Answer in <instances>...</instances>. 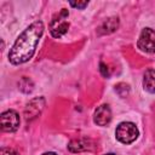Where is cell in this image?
<instances>
[{
  "instance_id": "cell-7",
  "label": "cell",
  "mask_w": 155,
  "mask_h": 155,
  "mask_svg": "<svg viewBox=\"0 0 155 155\" xmlns=\"http://www.w3.org/2000/svg\"><path fill=\"white\" fill-rule=\"evenodd\" d=\"M44 105H45V101L42 98H35L31 102H29L27 104V108H25V111H24L27 120L38 116V114H40V111L42 110Z\"/></svg>"
},
{
  "instance_id": "cell-14",
  "label": "cell",
  "mask_w": 155,
  "mask_h": 155,
  "mask_svg": "<svg viewBox=\"0 0 155 155\" xmlns=\"http://www.w3.org/2000/svg\"><path fill=\"white\" fill-rule=\"evenodd\" d=\"M101 71H102V74H103V76H109V73H108V68H107V65L104 64V63H101Z\"/></svg>"
},
{
  "instance_id": "cell-2",
  "label": "cell",
  "mask_w": 155,
  "mask_h": 155,
  "mask_svg": "<svg viewBox=\"0 0 155 155\" xmlns=\"http://www.w3.org/2000/svg\"><path fill=\"white\" fill-rule=\"evenodd\" d=\"M68 16L69 12L67 8H62L57 15L53 16L50 23V33L53 38H61L68 31L69 28V22L67 21Z\"/></svg>"
},
{
  "instance_id": "cell-6",
  "label": "cell",
  "mask_w": 155,
  "mask_h": 155,
  "mask_svg": "<svg viewBox=\"0 0 155 155\" xmlns=\"http://www.w3.org/2000/svg\"><path fill=\"white\" fill-rule=\"evenodd\" d=\"M111 121V110L108 104L99 105L94 111V122L98 126H107Z\"/></svg>"
},
{
  "instance_id": "cell-15",
  "label": "cell",
  "mask_w": 155,
  "mask_h": 155,
  "mask_svg": "<svg viewBox=\"0 0 155 155\" xmlns=\"http://www.w3.org/2000/svg\"><path fill=\"white\" fill-rule=\"evenodd\" d=\"M42 155H57L56 153H52V151H48V153H45V154H42Z\"/></svg>"
},
{
  "instance_id": "cell-10",
  "label": "cell",
  "mask_w": 155,
  "mask_h": 155,
  "mask_svg": "<svg viewBox=\"0 0 155 155\" xmlns=\"http://www.w3.org/2000/svg\"><path fill=\"white\" fill-rule=\"evenodd\" d=\"M117 27H119V18L117 17H111V18L107 19L103 23V25L101 27V33H103V34L113 33Z\"/></svg>"
},
{
  "instance_id": "cell-12",
  "label": "cell",
  "mask_w": 155,
  "mask_h": 155,
  "mask_svg": "<svg viewBox=\"0 0 155 155\" xmlns=\"http://www.w3.org/2000/svg\"><path fill=\"white\" fill-rule=\"evenodd\" d=\"M0 155H19V154L11 148H1Z\"/></svg>"
},
{
  "instance_id": "cell-4",
  "label": "cell",
  "mask_w": 155,
  "mask_h": 155,
  "mask_svg": "<svg viewBox=\"0 0 155 155\" xmlns=\"http://www.w3.org/2000/svg\"><path fill=\"white\" fill-rule=\"evenodd\" d=\"M138 47L143 52L155 53V30L151 28H145L142 30L138 39Z\"/></svg>"
},
{
  "instance_id": "cell-11",
  "label": "cell",
  "mask_w": 155,
  "mask_h": 155,
  "mask_svg": "<svg viewBox=\"0 0 155 155\" xmlns=\"http://www.w3.org/2000/svg\"><path fill=\"white\" fill-rule=\"evenodd\" d=\"M115 91L121 96V97H125L127 93H128V86L126 84H119L115 86Z\"/></svg>"
},
{
  "instance_id": "cell-5",
  "label": "cell",
  "mask_w": 155,
  "mask_h": 155,
  "mask_svg": "<svg viewBox=\"0 0 155 155\" xmlns=\"http://www.w3.org/2000/svg\"><path fill=\"white\" fill-rule=\"evenodd\" d=\"M19 126V115L15 110H6L1 114V130L4 132H15Z\"/></svg>"
},
{
  "instance_id": "cell-1",
  "label": "cell",
  "mask_w": 155,
  "mask_h": 155,
  "mask_svg": "<svg viewBox=\"0 0 155 155\" xmlns=\"http://www.w3.org/2000/svg\"><path fill=\"white\" fill-rule=\"evenodd\" d=\"M44 33V23L36 21L31 23L17 38L8 53V61L12 64H22L29 61L36 48V45Z\"/></svg>"
},
{
  "instance_id": "cell-13",
  "label": "cell",
  "mask_w": 155,
  "mask_h": 155,
  "mask_svg": "<svg viewBox=\"0 0 155 155\" xmlns=\"http://www.w3.org/2000/svg\"><path fill=\"white\" fill-rule=\"evenodd\" d=\"M70 5L73 6V7H78V8H85L87 5H88V1H78V2H75V1H70Z\"/></svg>"
},
{
  "instance_id": "cell-8",
  "label": "cell",
  "mask_w": 155,
  "mask_h": 155,
  "mask_svg": "<svg viewBox=\"0 0 155 155\" xmlns=\"http://www.w3.org/2000/svg\"><path fill=\"white\" fill-rule=\"evenodd\" d=\"M93 143L91 139L87 138H79V139H73L69 144H68V149L71 153H81V151H86V150H91L93 147Z\"/></svg>"
},
{
  "instance_id": "cell-3",
  "label": "cell",
  "mask_w": 155,
  "mask_h": 155,
  "mask_svg": "<svg viewBox=\"0 0 155 155\" xmlns=\"http://www.w3.org/2000/svg\"><path fill=\"white\" fill-rule=\"evenodd\" d=\"M138 134H139V132H138L137 126L130 121L121 122L116 127V131H115L116 139L124 144H130V143L134 142L138 138Z\"/></svg>"
},
{
  "instance_id": "cell-9",
  "label": "cell",
  "mask_w": 155,
  "mask_h": 155,
  "mask_svg": "<svg viewBox=\"0 0 155 155\" xmlns=\"http://www.w3.org/2000/svg\"><path fill=\"white\" fill-rule=\"evenodd\" d=\"M143 87L149 93H155V69H148L144 73Z\"/></svg>"
},
{
  "instance_id": "cell-16",
  "label": "cell",
  "mask_w": 155,
  "mask_h": 155,
  "mask_svg": "<svg viewBox=\"0 0 155 155\" xmlns=\"http://www.w3.org/2000/svg\"><path fill=\"white\" fill-rule=\"evenodd\" d=\"M105 155H115V154H111V153H110V154H105Z\"/></svg>"
}]
</instances>
